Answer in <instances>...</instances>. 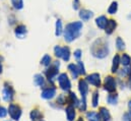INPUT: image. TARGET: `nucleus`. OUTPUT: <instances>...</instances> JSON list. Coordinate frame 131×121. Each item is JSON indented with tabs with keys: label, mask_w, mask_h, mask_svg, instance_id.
I'll return each instance as SVG.
<instances>
[{
	"label": "nucleus",
	"mask_w": 131,
	"mask_h": 121,
	"mask_svg": "<svg viewBox=\"0 0 131 121\" xmlns=\"http://www.w3.org/2000/svg\"><path fill=\"white\" fill-rule=\"evenodd\" d=\"M82 30V23L81 22H74L70 23L66 26L64 30V39L66 42H72L80 36Z\"/></svg>",
	"instance_id": "obj_1"
},
{
	"label": "nucleus",
	"mask_w": 131,
	"mask_h": 121,
	"mask_svg": "<svg viewBox=\"0 0 131 121\" xmlns=\"http://www.w3.org/2000/svg\"><path fill=\"white\" fill-rule=\"evenodd\" d=\"M91 51L93 53V55L95 57H98V58H104L108 55L109 53V48H108V44L105 40L103 39H99L97 40L93 45H92V48H91Z\"/></svg>",
	"instance_id": "obj_2"
},
{
	"label": "nucleus",
	"mask_w": 131,
	"mask_h": 121,
	"mask_svg": "<svg viewBox=\"0 0 131 121\" xmlns=\"http://www.w3.org/2000/svg\"><path fill=\"white\" fill-rule=\"evenodd\" d=\"M59 66H60V63L59 61H55L52 65H50V67L46 70V75H47V78L50 80V82H53V79L55 78V76L58 74V71H59Z\"/></svg>",
	"instance_id": "obj_3"
},
{
	"label": "nucleus",
	"mask_w": 131,
	"mask_h": 121,
	"mask_svg": "<svg viewBox=\"0 0 131 121\" xmlns=\"http://www.w3.org/2000/svg\"><path fill=\"white\" fill-rule=\"evenodd\" d=\"M58 83H59L60 88L63 91H69L70 88H71V83H70V80H69V78H68L66 73H61L58 76Z\"/></svg>",
	"instance_id": "obj_4"
},
{
	"label": "nucleus",
	"mask_w": 131,
	"mask_h": 121,
	"mask_svg": "<svg viewBox=\"0 0 131 121\" xmlns=\"http://www.w3.org/2000/svg\"><path fill=\"white\" fill-rule=\"evenodd\" d=\"M8 112H9L10 117H11L13 120H16V121L19 120L20 115H21V109H20L17 105L10 104V105H9V108H8Z\"/></svg>",
	"instance_id": "obj_5"
},
{
	"label": "nucleus",
	"mask_w": 131,
	"mask_h": 121,
	"mask_svg": "<svg viewBox=\"0 0 131 121\" xmlns=\"http://www.w3.org/2000/svg\"><path fill=\"white\" fill-rule=\"evenodd\" d=\"M104 88L105 90L109 93H114L116 91V82L115 78L112 76H107L105 78V83H104Z\"/></svg>",
	"instance_id": "obj_6"
},
{
	"label": "nucleus",
	"mask_w": 131,
	"mask_h": 121,
	"mask_svg": "<svg viewBox=\"0 0 131 121\" xmlns=\"http://www.w3.org/2000/svg\"><path fill=\"white\" fill-rule=\"evenodd\" d=\"M13 95H14V92H13V89L8 86L7 84H5V87L2 91V97H3V100L6 101V102H10L13 98Z\"/></svg>",
	"instance_id": "obj_7"
},
{
	"label": "nucleus",
	"mask_w": 131,
	"mask_h": 121,
	"mask_svg": "<svg viewBox=\"0 0 131 121\" xmlns=\"http://www.w3.org/2000/svg\"><path fill=\"white\" fill-rule=\"evenodd\" d=\"M86 82L90 83L91 85H93V86H95V87L99 88V87L101 86L100 74H98V73H93V74L89 75V76L86 77Z\"/></svg>",
	"instance_id": "obj_8"
},
{
	"label": "nucleus",
	"mask_w": 131,
	"mask_h": 121,
	"mask_svg": "<svg viewBox=\"0 0 131 121\" xmlns=\"http://www.w3.org/2000/svg\"><path fill=\"white\" fill-rule=\"evenodd\" d=\"M55 95H56V89H55V88H48V89H45L44 91L42 92V94H41L42 98L47 99V100L52 99Z\"/></svg>",
	"instance_id": "obj_9"
},
{
	"label": "nucleus",
	"mask_w": 131,
	"mask_h": 121,
	"mask_svg": "<svg viewBox=\"0 0 131 121\" xmlns=\"http://www.w3.org/2000/svg\"><path fill=\"white\" fill-rule=\"evenodd\" d=\"M78 86H79L78 88H79V92H80V94H81V97H86V94H88V92H89V85H88L86 80L80 79Z\"/></svg>",
	"instance_id": "obj_10"
},
{
	"label": "nucleus",
	"mask_w": 131,
	"mask_h": 121,
	"mask_svg": "<svg viewBox=\"0 0 131 121\" xmlns=\"http://www.w3.org/2000/svg\"><path fill=\"white\" fill-rule=\"evenodd\" d=\"M27 28H26V26H24V25H19V26H17L16 28H15V31H14V33H15V36L17 37V38H19V39H23L26 35H27Z\"/></svg>",
	"instance_id": "obj_11"
},
{
	"label": "nucleus",
	"mask_w": 131,
	"mask_h": 121,
	"mask_svg": "<svg viewBox=\"0 0 131 121\" xmlns=\"http://www.w3.org/2000/svg\"><path fill=\"white\" fill-rule=\"evenodd\" d=\"M99 115H100V118H101V120L102 121H109L110 119H111L110 112H109V111H108V109H106L105 107L100 108Z\"/></svg>",
	"instance_id": "obj_12"
},
{
	"label": "nucleus",
	"mask_w": 131,
	"mask_h": 121,
	"mask_svg": "<svg viewBox=\"0 0 131 121\" xmlns=\"http://www.w3.org/2000/svg\"><path fill=\"white\" fill-rule=\"evenodd\" d=\"M93 15H94V13L88 9H81L79 11V17L84 22H88L89 19H91L93 17Z\"/></svg>",
	"instance_id": "obj_13"
},
{
	"label": "nucleus",
	"mask_w": 131,
	"mask_h": 121,
	"mask_svg": "<svg viewBox=\"0 0 131 121\" xmlns=\"http://www.w3.org/2000/svg\"><path fill=\"white\" fill-rule=\"evenodd\" d=\"M116 27H117V24H116V22L114 19H108V23H107V26L105 28V31H106V33L108 35H111L115 31Z\"/></svg>",
	"instance_id": "obj_14"
},
{
	"label": "nucleus",
	"mask_w": 131,
	"mask_h": 121,
	"mask_svg": "<svg viewBox=\"0 0 131 121\" xmlns=\"http://www.w3.org/2000/svg\"><path fill=\"white\" fill-rule=\"evenodd\" d=\"M66 116H67V120L68 121L74 120V117H75V109H74V106L69 105L66 108Z\"/></svg>",
	"instance_id": "obj_15"
},
{
	"label": "nucleus",
	"mask_w": 131,
	"mask_h": 121,
	"mask_svg": "<svg viewBox=\"0 0 131 121\" xmlns=\"http://www.w3.org/2000/svg\"><path fill=\"white\" fill-rule=\"evenodd\" d=\"M107 23H108V18L105 15H101V16L97 17V19H96V24H97V26L100 29H104L105 30V28L107 26Z\"/></svg>",
	"instance_id": "obj_16"
},
{
	"label": "nucleus",
	"mask_w": 131,
	"mask_h": 121,
	"mask_svg": "<svg viewBox=\"0 0 131 121\" xmlns=\"http://www.w3.org/2000/svg\"><path fill=\"white\" fill-rule=\"evenodd\" d=\"M66 101L69 102V105H72V106H78L79 105V101L77 100L74 93H70L68 96V99H66Z\"/></svg>",
	"instance_id": "obj_17"
},
{
	"label": "nucleus",
	"mask_w": 131,
	"mask_h": 121,
	"mask_svg": "<svg viewBox=\"0 0 131 121\" xmlns=\"http://www.w3.org/2000/svg\"><path fill=\"white\" fill-rule=\"evenodd\" d=\"M34 83H35V85L38 86V87L44 86V84H45L44 76H43L42 74H36V75L34 76Z\"/></svg>",
	"instance_id": "obj_18"
},
{
	"label": "nucleus",
	"mask_w": 131,
	"mask_h": 121,
	"mask_svg": "<svg viewBox=\"0 0 131 121\" xmlns=\"http://www.w3.org/2000/svg\"><path fill=\"white\" fill-rule=\"evenodd\" d=\"M120 63H121V61H120L119 55H116V56L113 58V64H112V72H113V73H115V72L118 71V66H119Z\"/></svg>",
	"instance_id": "obj_19"
},
{
	"label": "nucleus",
	"mask_w": 131,
	"mask_h": 121,
	"mask_svg": "<svg viewBox=\"0 0 131 121\" xmlns=\"http://www.w3.org/2000/svg\"><path fill=\"white\" fill-rule=\"evenodd\" d=\"M68 69H69V71L71 72L72 77H73V78H77V76H78V74H79V71H78L77 66L74 65V64H70V65L68 66Z\"/></svg>",
	"instance_id": "obj_20"
},
{
	"label": "nucleus",
	"mask_w": 131,
	"mask_h": 121,
	"mask_svg": "<svg viewBox=\"0 0 131 121\" xmlns=\"http://www.w3.org/2000/svg\"><path fill=\"white\" fill-rule=\"evenodd\" d=\"M86 118L89 119V121H100V115L97 112H89L86 113Z\"/></svg>",
	"instance_id": "obj_21"
},
{
	"label": "nucleus",
	"mask_w": 131,
	"mask_h": 121,
	"mask_svg": "<svg viewBox=\"0 0 131 121\" xmlns=\"http://www.w3.org/2000/svg\"><path fill=\"white\" fill-rule=\"evenodd\" d=\"M121 63L124 65V66H129L131 63V57L128 55V54H123L122 57H121Z\"/></svg>",
	"instance_id": "obj_22"
},
{
	"label": "nucleus",
	"mask_w": 131,
	"mask_h": 121,
	"mask_svg": "<svg viewBox=\"0 0 131 121\" xmlns=\"http://www.w3.org/2000/svg\"><path fill=\"white\" fill-rule=\"evenodd\" d=\"M62 59L64 61H68L70 58V49L68 47H63L62 49Z\"/></svg>",
	"instance_id": "obj_23"
},
{
	"label": "nucleus",
	"mask_w": 131,
	"mask_h": 121,
	"mask_svg": "<svg viewBox=\"0 0 131 121\" xmlns=\"http://www.w3.org/2000/svg\"><path fill=\"white\" fill-rule=\"evenodd\" d=\"M117 10H118V3L116 1H114V2H112V4L110 5V7L108 8V13L115 14L117 12Z\"/></svg>",
	"instance_id": "obj_24"
},
{
	"label": "nucleus",
	"mask_w": 131,
	"mask_h": 121,
	"mask_svg": "<svg viewBox=\"0 0 131 121\" xmlns=\"http://www.w3.org/2000/svg\"><path fill=\"white\" fill-rule=\"evenodd\" d=\"M41 118H42V114H41L40 111H38V110H33V111L31 112V119L33 121H37V120H39V119H41Z\"/></svg>",
	"instance_id": "obj_25"
},
{
	"label": "nucleus",
	"mask_w": 131,
	"mask_h": 121,
	"mask_svg": "<svg viewBox=\"0 0 131 121\" xmlns=\"http://www.w3.org/2000/svg\"><path fill=\"white\" fill-rule=\"evenodd\" d=\"M11 3L15 9H21L24 7V0H11Z\"/></svg>",
	"instance_id": "obj_26"
},
{
	"label": "nucleus",
	"mask_w": 131,
	"mask_h": 121,
	"mask_svg": "<svg viewBox=\"0 0 131 121\" xmlns=\"http://www.w3.org/2000/svg\"><path fill=\"white\" fill-rule=\"evenodd\" d=\"M62 22L60 21V19H58L57 22H56V32H55V35L56 36H60L61 34H62Z\"/></svg>",
	"instance_id": "obj_27"
},
{
	"label": "nucleus",
	"mask_w": 131,
	"mask_h": 121,
	"mask_svg": "<svg viewBox=\"0 0 131 121\" xmlns=\"http://www.w3.org/2000/svg\"><path fill=\"white\" fill-rule=\"evenodd\" d=\"M107 100H108V102H109L110 104H112V105H114V104H117V101H118V95H116V94H112V95H109Z\"/></svg>",
	"instance_id": "obj_28"
},
{
	"label": "nucleus",
	"mask_w": 131,
	"mask_h": 121,
	"mask_svg": "<svg viewBox=\"0 0 131 121\" xmlns=\"http://www.w3.org/2000/svg\"><path fill=\"white\" fill-rule=\"evenodd\" d=\"M116 45H117V48L119 50H124L125 49V43L123 42V40L121 38H117L116 40Z\"/></svg>",
	"instance_id": "obj_29"
},
{
	"label": "nucleus",
	"mask_w": 131,
	"mask_h": 121,
	"mask_svg": "<svg viewBox=\"0 0 131 121\" xmlns=\"http://www.w3.org/2000/svg\"><path fill=\"white\" fill-rule=\"evenodd\" d=\"M41 63H42L44 66H49V65L51 64V57H50L49 55H45V56L42 58Z\"/></svg>",
	"instance_id": "obj_30"
},
{
	"label": "nucleus",
	"mask_w": 131,
	"mask_h": 121,
	"mask_svg": "<svg viewBox=\"0 0 131 121\" xmlns=\"http://www.w3.org/2000/svg\"><path fill=\"white\" fill-rule=\"evenodd\" d=\"M62 49H63V47H60V46H56L54 48V53H55L56 57H58V58L62 57Z\"/></svg>",
	"instance_id": "obj_31"
},
{
	"label": "nucleus",
	"mask_w": 131,
	"mask_h": 121,
	"mask_svg": "<svg viewBox=\"0 0 131 121\" xmlns=\"http://www.w3.org/2000/svg\"><path fill=\"white\" fill-rule=\"evenodd\" d=\"M77 68H78V71H79V74H85V70H84V66H83V63L81 61H78L77 63Z\"/></svg>",
	"instance_id": "obj_32"
},
{
	"label": "nucleus",
	"mask_w": 131,
	"mask_h": 121,
	"mask_svg": "<svg viewBox=\"0 0 131 121\" xmlns=\"http://www.w3.org/2000/svg\"><path fill=\"white\" fill-rule=\"evenodd\" d=\"M99 103V94L98 92H95L94 95H93V106L94 107H97Z\"/></svg>",
	"instance_id": "obj_33"
},
{
	"label": "nucleus",
	"mask_w": 131,
	"mask_h": 121,
	"mask_svg": "<svg viewBox=\"0 0 131 121\" xmlns=\"http://www.w3.org/2000/svg\"><path fill=\"white\" fill-rule=\"evenodd\" d=\"M130 70H131L130 68H124V69H122L121 71H119L118 73H119V75H121V76H127V75H129L131 73Z\"/></svg>",
	"instance_id": "obj_34"
},
{
	"label": "nucleus",
	"mask_w": 131,
	"mask_h": 121,
	"mask_svg": "<svg viewBox=\"0 0 131 121\" xmlns=\"http://www.w3.org/2000/svg\"><path fill=\"white\" fill-rule=\"evenodd\" d=\"M78 107H79V109L81 111H84L86 109V100H85V97H82V101H81V103H79Z\"/></svg>",
	"instance_id": "obj_35"
},
{
	"label": "nucleus",
	"mask_w": 131,
	"mask_h": 121,
	"mask_svg": "<svg viewBox=\"0 0 131 121\" xmlns=\"http://www.w3.org/2000/svg\"><path fill=\"white\" fill-rule=\"evenodd\" d=\"M57 103H59V104H64L66 103V99L65 97H64V95H60L59 97H58V99H57Z\"/></svg>",
	"instance_id": "obj_36"
},
{
	"label": "nucleus",
	"mask_w": 131,
	"mask_h": 121,
	"mask_svg": "<svg viewBox=\"0 0 131 121\" xmlns=\"http://www.w3.org/2000/svg\"><path fill=\"white\" fill-rule=\"evenodd\" d=\"M7 114V111L4 107H0V118H4Z\"/></svg>",
	"instance_id": "obj_37"
},
{
	"label": "nucleus",
	"mask_w": 131,
	"mask_h": 121,
	"mask_svg": "<svg viewBox=\"0 0 131 121\" xmlns=\"http://www.w3.org/2000/svg\"><path fill=\"white\" fill-rule=\"evenodd\" d=\"M80 57H81V50H76V51H74V58L75 59H77V60H79L80 59Z\"/></svg>",
	"instance_id": "obj_38"
},
{
	"label": "nucleus",
	"mask_w": 131,
	"mask_h": 121,
	"mask_svg": "<svg viewBox=\"0 0 131 121\" xmlns=\"http://www.w3.org/2000/svg\"><path fill=\"white\" fill-rule=\"evenodd\" d=\"M79 5H80L79 0H73V8H74V10H77L79 8Z\"/></svg>",
	"instance_id": "obj_39"
},
{
	"label": "nucleus",
	"mask_w": 131,
	"mask_h": 121,
	"mask_svg": "<svg viewBox=\"0 0 131 121\" xmlns=\"http://www.w3.org/2000/svg\"><path fill=\"white\" fill-rule=\"evenodd\" d=\"M130 115L131 114H125V115L123 116V121H131Z\"/></svg>",
	"instance_id": "obj_40"
},
{
	"label": "nucleus",
	"mask_w": 131,
	"mask_h": 121,
	"mask_svg": "<svg viewBox=\"0 0 131 121\" xmlns=\"http://www.w3.org/2000/svg\"><path fill=\"white\" fill-rule=\"evenodd\" d=\"M128 108H129V113L131 114V101L129 102V104H128Z\"/></svg>",
	"instance_id": "obj_41"
},
{
	"label": "nucleus",
	"mask_w": 131,
	"mask_h": 121,
	"mask_svg": "<svg viewBox=\"0 0 131 121\" xmlns=\"http://www.w3.org/2000/svg\"><path fill=\"white\" fill-rule=\"evenodd\" d=\"M2 72V65H1V63H0V73Z\"/></svg>",
	"instance_id": "obj_42"
},
{
	"label": "nucleus",
	"mask_w": 131,
	"mask_h": 121,
	"mask_svg": "<svg viewBox=\"0 0 131 121\" xmlns=\"http://www.w3.org/2000/svg\"><path fill=\"white\" fill-rule=\"evenodd\" d=\"M77 121H83V120H82V118H78V120Z\"/></svg>",
	"instance_id": "obj_43"
},
{
	"label": "nucleus",
	"mask_w": 131,
	"mask_h": 121,
	"mask_svg": "<svg viewBox=\"0 0 131 121\" xmlns=\"http://www.w3.org/2000/svg\"><path fill=\"white\" fill-rule=\"evenodd\" d=\"M42 121H44V120H42Z\"/></svg>",
	"instance_id": "obj_44"
}]
</instances>
